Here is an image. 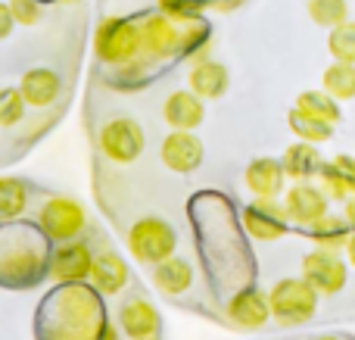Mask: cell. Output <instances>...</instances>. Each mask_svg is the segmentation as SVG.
I'll list each match as a JSON object with an SVG mask.
<instances>
[{"label":"cell","mask_w":355,"mask_h":340,"mask_svg":"<svg viewBox=\"0 0 355 340\" xmlns=\"http://www.w3.org/2000/svg\"><path fill=\"white\" fill-rule=\"evenodd\" d=\"M41 237L28 225H6L0 231V281L3 287H35L44 275H50V256L44 253Z\"/></svg>","instance_id":"obj_1"},{"label":"cell","mask_w":355,"mask_h":340,"mask_svg":"<svg viewBox=\"0 0 355 340\" xmlns=\"http://www.w3.org/2000/svg\"><path fill=\"white\" fill-rule=\"evenodd\" d=\"M318 297L321 294L309 284L306 278H284L271 287L268 294V306H271V318L284 328H296L306 325L309 318L318 309Z\"/></svg>","instance_id":"obj_2"},{"label":"cell","mask_w":355,"mask_h":340,"mask_svg":"<svg viewBox=\"0 0 355 340\" xmlns=\"http://www.w3.org/2000/svg\"><path fill=\"white\" fill-rule=\"evenodd\" d=\"M94 53L106 66H125L131 60H141V28L135 19L106 16L94 35Z\"/></svg>","instance_id":"obj_3"},{"label":"cell","mask_w":355,"mask_h":340,"mask_svg":"<svg viewBox=\"0 0 355 340\" xmlns=\"http://www.w3.org/2000/svg\"><path fill=\"white\" fill-rule=\"evenodd\" d=\"M125 244H128V253L135 256L137 262H144V266H156V262L175 256L178 231L166 222V219L144 216V219H137V222L128 228Z\"/></svg>","instance_id":"obj_4"},{"label":"cell","mask_w":355,"mask_h":340,"mask_svg":"<svg viewBox=\"0 0 355 340\" xmlns=\"http://www.w3.org/2000/svg\"><path fill=\"white\" fill-rule=\"evenodd\" d=\"M85 206L72 197H50L37 210V225H41L44 237L53 244H66L85 231Z\"/></svg>","instance_id":"obj_5"},{"label":"cell","mask_w":355,"mask_h":340,"mask_svg":"<svg viewBox=\"0 0 355 340\" xmlns=\"http://www.w3.org/2000/svg\"><path fill=\"white\" fill-rule=\"evenodd\" d=\"M141 28V60L159 62L168 56H181V22L168 19L166 12H147L137 19Z\"/></svg>","instance_id":"obj_6"},{"label":"cell","mask_w":355,"mask_h":340,"mask_svg":"<svg viewBox=\"0 0 355 340\" xmlns=\"http://www.w3.org/2000/svg\"><path fill=\"white\" fill-rule=\"evenodd\" d=\"M97 141H100V150H103L106 160L119 162V166H128V162L141 160L147 137H144L141 122H135V119H128V116H116V119H110V122H103Z\"/></svg>","instance_id":"obj_7"},{"label":"cell","mask_w":355,"mask_h":340,"mask_svg":"<svg viewBox=\"0 0 355 340\" xmlns=\"http://www.w3.org/2000/svg\"><path fill=\"white\" fill-rule=\"evenodd\" d=\"M302 278L321 294V297H334L346 287L349 278V266L340 260V253L334 250H321L315 247L312 253L302 256Z\"/></svg>","instance_id":"obj_8"},{"label":"cell","mask_w":355,"mask_h":340,"mask_svg":"<svg viewBox=\"0 0 355 340\" xmlns=\"http://www.w3.org/2000/svg\"><path fill=\"white\" fill-rule=\"evenodd\" d=\"M243 228L256 241H277L287 235L290 219L284 212V203H277L275 197H256L252 203L243 206Z\"/></svg>","instance_id":"obj_9"},{"label":"cell","mask_w":355,"mask_h":340,"mask_svg":"<svg viewBox=\"0 0 355 340\" xmlns=\"http://www.w3.org/2000/svg\"><path fill=\"white\" fill-rule=\"evenodd\" d=\"M331 210V197L321 191L318 185H309V181H296V185L287 187L284 194V212L293 225L300 228H312L318 219L327 216Z\"/></svg>","instance_id":"obj_10"},{"label":"cell","mask_w":355,"mask_h":340,"mask_svg":"<svg viewBox=\"0 0 355 340\" xmlns=\"http://www.w3.org/2000/svg\"><path fill=\"white\" fill-rule=\"evenodd\" d=\"M91 266H94V256L87 250V244L66 241L50 256V278L56 284H81V281L91 278Z\"/></svg>","instance_id":"obj_11"},{"label":"cell","mask_w":355,"mask_h":340,"mask_svg":"<svg viewBox=\"0 0 355 340\" xmlns=\"http://www.w3.org/2000/svg\"><path fill=\"white\" fill-rule=\"evenodd\" d=\"M202 141L190 131L172 128V135L162 137V147H159V160L166 162V169H172L178 175H190L202 166Z\"/></svg>","instance_id":"obj_12"},{"label":"cell","mask_w":355,"mask_h":340,"mask_svg":"<svg viewBox=\"0 0 355 340\" xmlns=\"http://www.w3.org/2000/svg\"><path fill=\"white\" fill-rule=\"evenodd\" d=\"M225 316H227V322L240 331L262 328V325L271 318L268 294H262L259 287H243V291H237L231 300H227Z\"/></svg>","instance_id":"obj_13"},{"label":"cell","mask_w":355,"mask_h":340,"mask_svg":"<svg viewBox=\"0 0 355 340\" xmlns=\"http://www.w3.org/2000/svg\"><path fill=\"white\" fill-rule=\"evenodd\" d=\"M119 328L128 340H141V337H153L159 334L162 322H159V312L150 300L135 297L119 309Z\"/></svg>","instance_id":"obj_14"},{"label":"cell","mask_w":355,"mask_h":340,"mask_svg":"<svg viewBox=\"0 0 355 340\" xmlns=\"http://www.w3.org/2000/svg\"><path fill=\"white\" fill-rule=\"evenodd\" d=\"M162 119H166L172 128L181 131H193L196 125L206 119V106H202V97H196L193 91H172L162 103Z\"/></svg>","instance_id":"obj_15"},{"label":"cell","mask_w":355,"mask_h":340,"mask_svg":"<svg viewBox=\"0 0 355 340\" xmlns=\"http://www.w3.org/2000/svg\"><path fill=\"white\" fill-rule=\"evenodd\" d=\"M91 287L103 297H119V294L128 287V266L122 262V256L116 253H100L94 256L91 266Z\"/></svg>","instance_id":"obj_16"},{"label":"cell","mask_w":355,"mask_h":340,"mask_svg":"<svg viewBox=\"0 0 355 340\" xmlns=\"http://www.w3.org/2000/svg\"><path fill=\"white\" fill-rule=\"evenodd\" d=\"M187 85L196 97L202 100H218L227 94V85H231V75L227 69L221 66L218 60H200L190 66V75H187Z\"/></svg>","instance_id":"obj_17"},{"label":"cell","mask_w":355,"mask_h":340,"mask_svg":"<svg viewBox=\"0 0 355 340\" xmlns=\"http://www.w3.org/2000/svg\"><path fill=\"white\" fill-rule=\"evenodd\" d=\"M321 191L331 200H346L355 194V156L337 153L334 160H327L318 172Z\"/></svg>","instance_id":"obj_18"},{"label":"cell","mask_w":355,"mask_h":340,"mask_svg":"<svg viewBox=\"0 0 355 340\" xmlns=\"http://www.w3.org/2000/svg\"><path fill=\"white\" fill-rule=\"evenodd\" d=\"M284 166L281 160H271V156H259L246 166L243 172V181L250 187L252 197H277L284 191Z\"/></svg>","instance_id":"obj_19"},{"label":"cell","mask_w":355,"mask_h":340,"mask_svg":"<svg viewBox=\"0 0 355 340\" xmlns=\"http://www.w3.org/2000/svg\"><path fill=\"white\" fill-rule=\"evenodd\" d=\"M281 166H284V175L293 181H309L321 172L324 166V156H321L318 144H309V141H296L284 150L281 156Z\"/></svg>","instance_id":"obj_20"},{"label":"cell","mask_w":355,"mask_h":340,"mask_svg":"<svg viewBox=\"0 0 355 340\" xmlns=\"http://www.w3.org/2000/svg\"><path fill=\"white\" fill-rule=\"evenodd\" d=\"M19 91H22V97L28 106H50V103H56V97H60L62 81L53 69L37 66V69H28V72L22 75Z\"/></svg>","instance_id":"obj_21"},{"label":"cell","mask_w":355,"mask_h":340,"mask_svg":"<svg viewBox=\"0 0 355 340\" xmlns=\"http://www.w3.org/2000/svg\"><path fill=\"white\" fill-rule=\"evenodd\" d=\"M153 284L166 297H181L190 284H193V266L181 256H168V260L153 266Z\"/></svg>","instance_id":"obj_22"},{"label":"cell","mask_w":355,"mask_h":340,"mask_svg":"<svg viewBox=\"0 0 355 340\" xmlns=\"http://www.w3.org/2000/svg\"><path fill=\"white\" fill-rule=\"evenodd\" d=\"M349 235H352V228H349V222H346V216H331V212H327L324 219H318V222L309 228V237L315 241V247L334 250V253L346 250Z\"/></svg>","instance_id":"obj_23"},{"label":"cell","mask_w":355,"mask_h":340,"mask_svg":"<svg viewBox=\"0 0 355 340\" xmlns=\"http://www.w3.org/2000/svg\"><path fill=\"white\" fill-rule=\"evenodd\" d=\"M287 125H290V131H293L300 141H309V144H324V141H331V137H334V128H337L334 122L312 116V112L300 110V106H293V110L287 112Z\"/></svg>","instance_id":"obj_24"},{"label":"cell","mask_w":355,"mask_h":340,"mask_svg":"<svg viewBox=\"0 0 355 340\" xmlns=\"http://www.w3.org/2000/svg\"><path fill=\"white\" fill-rule=\"evenodd\" d=\"M321 87L331 94L334 100H355V66L352 62H337L324 69L321 75Z\"/></svg>","instance_id":"obj_25"},{"label":"cell","mask_w":355,"mask_h":340,"mask_svg":"<svg viewBox=\"0 0 355 340\" xmlns=\"http://www.w3.org/2000/svg\"><path fill=\"white\" fill-rule=\"evenodd\" d=\"M25 203H28V191L19 178H10L3 175L0 178V222H12L25 212Z\"/></svg>","instance_id":"obj_26"},{"label":"cell","mask_w":355,"mask_h":340,"mask_svg":"<svg viewBox=\"0 0 355 340\" xmlns=\"http://www.w3.org/2000/svg\"><path fill=\"white\" fill-rule=\"evenodd\" d=\"M296 106L306 110V112H312V116H318V119H327V122H334V125L343 119V112H340V100H334L324 87H321V91H302L300 97H296Z\"/></svg>","instance_id":"obj_27"},{"label":"cell","mask_w":355,"mask_h":340,"mask_svg":"<svg viewBox=\"0 0 355 340\" xmlns=\"http://www.w3.org/2000/svg\"><path fill=\"white\" fill-rule=\"evenodd\" d=\"M327 50H331V56L337 62H352L355 66V22H340L331 28V35H327Z\"/></svg>","instance_id":"obj_28"},{"label":"cell","mask_w":355,"mask_h":340,"mask_svg":"<svg viewBox=\"0 0 355 340\" xmlns=\"http://www.w3.org/2000/svg\"><path fill=\"white\" fill-rule=\"evenodd\" d=\"M309 16L321 28H334V25L346 22L349 16V3L346 0H309Z\"/></svg>","instance_id":"obj_29"},{"label":"cell","mask_w":355,"mask_h":340,"mask_svg":"<svg viewBox=\"0 0 355 340\" xmlns=\"http://www.w3.org/2000/svg\"><path fill=\"white\" fill-rule=\"evenodd\" d=\"M25 116V97L19 87H0V128H12Z\"/></svg>","instance_id":"obj_30"},{"label":"cell","mask_w":355,"mask_h":340,"mask_svg":"<svg viewBox=\"0 0 355 340\" xmlns=\"http://www.w3.org/2000/svg\"><path fill=\"white\" fill-rule=\"evenodd\" d=\"M206 10V0H159V12H166L175 22H193V19L202 16Z\"/></svg>","instance_id":"obj_31"},{"label":"cell","mask_w":355,"mask_h":340,"mask_svg":"<svg viewBox=\"0 0 355 340\" xmlns=\"http://www.w3.org/2000/svg\"><path fill=\"white\" fill-rule=\"evenodd\" d=\"M10 10H12V19H16V25H25V28H31V25L41 22V0H10Z\"/></svg>","instance_id":"obj_32"},{"label":"cell","mask_w":355,"mask_h":340,"mask_svg":"<svg viewBox=\"0 0 355 340\" xmlns=\"http://www.w3.org/2000/svg\"><path fill=\"white\" fill-rule=\"evenodd\" d=\"M16 28V19H12V10H10V0H0V41L12 35Z\"/></svg>","instance_id":"obj_33"},{"label":"cell","mask_w":355,"mask_h":340,"mask_svg":"<svg viewBox=\"0 0 355 340\" xmlns=\"http://www.w3.org/2000/svg\"><path fill=\"white\" fill-rule=\"evenodd\" d=\"M343 216H346V222H349V228L355 231V194L343 200Z\"/></svg>","instance_id":"obj_34"},{"label":"cell","mask_w":355,"mask_h":340,"mask_svg":"<svg viewBox=\"0 0 355 340\" xmlns=\"http://www.w3.org/2000/svg\"><path fill=\"white\" fill-rule=\"evenodd\" d=\"M346 260H349V266L355 269V231L349 235V241H346Z\"/></svg>","instance_id":"obj_35"},{"label":"cell","mask_w":355,"mask_h":340,"mask_svg":"<svg viewBox=\"0 0 355 340\" xmlns=\"http://www.w3.org/2000/svg\"><path fill=\"white\" fill-rule=\"evenodd\" d=\"M100 340H119L116 328H112V325H106V328H103V334H100Z\"/></svg>","instance_id":"obj_36"},{"label":"cell","mask_w":355,"mask_h":340,"mask_svg":"<svg viewBox=\"0 0 355 340\" xmlns=\"http://www.w3.org/2000/svg\"><path fill=\"white\" fill-rule=\"evenodd\" d=\"M315 340H343V337H337V334H324V337H315Z\"/></svg>","instance_id":"obj_37"},{"label":"cell","mask_w":355,"mask_h":340,"mask_svg":"<svg viewBox=\"0 0 355 340\" xmlns=\"http://www.w3.org/2000/svg\"><path fill=\"white\" fill-rule=\"evenodd\" d=\"M141 340H159V334H153V337H141Z\"/></svg>","instance_id":"obj_38"},{"label":"cell","mask_w":355,"mask_h":340,"mask_svg":"<svg viewBox=\"0 0 355 340\" xmlns=\"http://www.w3.org/2000/svg\"><path fill=\"white\" fill-rule=\"evenodd\" d=\"M60 3H78V0H60Z\"/></svg>","instance_id":"obj_39"},{"label":"cell","mask_w":355,"mask_h":340,"mask_svg":"<svg viewBox=\"0 0 355 340\" xmlns=\"http://www.w3.org/2000/svg\"><path fill=\"white\" fill-rule=\"evenodd\" d=\"M41 3H44V0H41Z\"/></svg>","instance_id":"obj_40"}]
</instances>
